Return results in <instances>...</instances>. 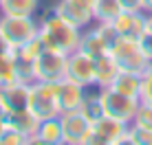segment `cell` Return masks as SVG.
<instances>
[{
  "mask_svg": "<svg viewBox=\"0 0 152 145\" xmlns=\"http://www.w3.org/2000/svg\"><path fill=\"white\" fill-rule=\"evenodd\" d=\"M82 29L73 27L71 22H66L64 18L55 13V9H46L44 15L40 20V31H38V38L42 40L44 49H55L60 53H73V51L80 49L82 42Z\"/></svg>",
  "mask_w": 152,
  "mask_h": 145,
  "instance_id": "1",
  "label": "cell"
},
{
  "mask_svg": "<svg viewBox=\"0 0 152 145\" xmlns=\"http://www.w3.org/2000/svg\"><path fill=\"white\" fill-rule=\"evenodd\" d=\"M110 55L117 59L121 70H132V72H139V75H143L152 64V59L145 55L143 46L137 38L117 35L115 42L110 44Z\"/></svg>",
  "mask_w": 152,
  "mask_h": 145,
  "instance_id": "2",
  "label": "cell"
},
{
  "mask_svg": "<svg viewBox=\"0 0 152 145\" xmlns=\"http://www.w3.org/2000/svg\"><path fill=\"white\" fill-rule=\"evenodd\" d=\"M29 112L38 121L60 117V101H57L55 81H33L29 90Z\"/></svg>",
  "mask_w": 152,
  "mask_h": 145,
  "instance_id": "3",
  "label": "cell"
},
{
  "mask_svg": "<svg viewBox=\"0 0 152 145\" xmlns=\"http://www.w3.org/2000/svg\"><path fill=\"white\" fill-rule=\"evenodd\" d=\"M38 31L40 20H35L33 15H0V33L11 49H18L38 38Z\"/></svg>",
  "mask_w": 152,
  "mask_h": 145,
  "instance_id": "4",
  "label": "cell"
},
{
  "mask_svg": "<svg viewBox=\"0 0 152 145\" xmlns=\"http://www.w3.org/2000/svg\"><path fill=\"white\" fill-rule=\"evenodd\" d=\"M99 99H102L104 115H108L113 119H119V121L128 123V125L132 123L134 115H137V108L141 103V99L121 95V92H117L115 88H99Z\"/></svg>",
  "mask_w": 152,
  "mask_h": 145,
  "instance_id": "5",
  "label": "cell"
},
{
  "mask_svg": "<svg viewBox=\"0 0 152 145\" xmlns=\"http://www.w3.org/2000/svg\"><path fill=\"white\" fill-rule=\"evenodd\" d=\"M128 143V123L102 115L91 125L88 145H121Z\"/></svg>",
  "mask_w": 152,
  "mask_h": 145,
  "instance_id": "6",
  "label": "cell"
},
{
  "mask_svg": "<svg viewBox=\"0 0 152 145\" xmlns=\"http://www.w3.org/2000/svg\"><path fill=\"white\" fill-rule=\"evenodd\" d=\"M66 53L44 49L33 62V81H57L66 75Z\"/></svg>",
  "mask_w": 152,
  "mask_h": 145,
  "instance_id": "7",
  "label": "cell"
},
{
  "mask_svg": "<svg viewBox=\"0 0 152 145\" xmlns=\"http://www.w3.org/2000/svg\"><path fill=\"white\" fill-rule=\"evenodd\" d=\"M60 123H62V138H64V145H88L93 121L84 115L82 110L62 112Z\"/></svg>",
  "mask_w": 152,
  "mask_h": 145,
  "instance_id": "8",
  "label": "cell"
},
{
  "mask_svg": "<svg viewBox=\"0 0 152 145\" xmlns=\"http://www.w3.org/2000/svg\"><path fill=\"white\" fill-rule=\"evenodd\" d=\"M53 9L60 18H64L66 22H71L73 27L82 31L95 22V15H93L95 0H57Z\"/></svg>",
  "mask_w": 152,
  "mask_h": 145,
  "instance_id": "9",
  "label": "cell"
},
{
  "mask_svg": "<svg viewBox=\"0 0 152 145\" xmlns=\"http://www.w3.org/2000/svg\"><path fill=\"white\" fill-rule=\"evenodd\" d=\"M115 38H117V31L113 29V24H99V22H95L93 29H88V31L84 29L80 49L86 51V53L93 55V57H99V55L110 53V44L115 42Z\"/></svg>",
  "mask_w": 152,
  "mask_h": 145,
  "instance_id": "10",
  "label": "cell"
},
{
  "mask_svg": "<svg viewBox=\"0 0 152 145\" xmlns=\"http://www.w3.org/2000/svg\"><path fill=\"white\" fill-rule=\"evenodd\" d=\"M29 90H31V84L22 79L11 81V84H2L0 86V110L7 117L29 110Z\"/></svg>",
  "mask_w": 152,
  "mask_h": 145,
  "instance_id": "11",
  "label": "cell"
},
{
  "mask_svg": "<svg viewBox=\"0 0 152 145\" xmlns=\"http://www.w3.org/2000/svg\"><path fill=\"white\" fill-rule=\"evenodd\" d=\"M66 75L71 79L80 81L82 86H95V57L86 51L77 49L66 57Z\"/></svg>",
  "mask_w": 152,
  "mask_h": 145,
  "instance_id": "12",
  "label": "cell"
},
{
  "mask_svg": "<svg viewBox=\"0 0 152 145\" xmlns=\"http://www.w3.org/2000/svg\"><path fill=\"white\" fill-rule=\"evenodd\" d=\"M57 86V101H60V110L62 112H71V110H80L84 97H86V86H82L80 81L71 79L69 75H64L62 79L55 81Z\"/></svg>",
  "mask_w": 152,
  "mask_h": 145,
  "instance_id": "13",
  "label": "cell"
},
{
  "mask_svg": "<svg viewBox=\"0 0 152 145\" xmlns=\"http://www.w3.org/2000/svg\"><path fill=\"white\" fill-rule=\"evenodd\" d=\"M113 29L117 35H126V38H141L145 31V11H121L115 18Z\"/></svg>",
  "mask_w": 152,
  "mask_h": 145,
  "instance_id": "14",
  "label": "cell"
},
{
  "mask_svg": "<svg viewBox=\"0 0 152 145\" xmlns=\"http://www.w3.org/2000/svg\"><path fill=\"white\" fill-rule=\"evenodd\" d=\"M29 145H64L60 117L40 121V123H38V130H35V134L31 136Z\"/></svg>",
  "mask_w": 152,
  "mask_h": 145,
  "instance_id": "15",
  "label": "cell"
},
{
  "mask_svg": "<svg viewBox=\"0 0 152 145\" xmlns=\"http://www.w3.org/2000/svg\"><path fill=\"white\" fill-rule=\"evenodd\" d=\"M119 70L121 68H119L117 59H115L110 53L95 57V86L97 88L113 86V81H115V77L119 75Z\"/></svg>",
  "mask_w": 152,
  "mask_h": 145,
  "instance_id": "16",
  "label": "cell"
},
{
  "mask_svg": "<svg viewBox=\"0 0 152 145\" xmlns=\"http://www.w3.org/2000/svg\"><path fill=\"white\" fill-rule=\"evenodd\" d=\"M108 88H115L117 92L121 95H128V97H141V75L139 72H132V70H119V75L115 77L113 86Z\"/></svg>",
  "mask_w": 152,
  "mask_h": 145,
  "instance_id": "17",
  "label": "cell"
},
{
  "mask_svg": "<svg viewBox=\"0 0 152 145\" xmlns=\"http://www.w3.org/2000/svg\"><path fill=\"white\" fill-rule=\"evenodd\" d=\"M40 9V0H2L0 15H35Z\"/></svg>",
  "mask_w": 152,
  "mask_h": 145,
  "instance_id": "18",
  "label": "cell"
},
{
  "mask_svg": "<svg viewBox=\"0 0 152 145\" xmlns=\"http://www.w3.org/2000/svg\"><path fill=\"white\" fill-rule=\"evenodd\" d=\"M7 123H9V128L22 132L24 136H29V141H31V136L35 134L40 121L31 115L29 110H22V112H15V115H9V117H7Z\"/></svg>",
  "mask_w": 152,
  "mask_h": 145,
  "instance_id": "19",
  "label": "cell"
},
{
  "mask_svg": "<svg viewBox=\"0 0 152 145\" xmlns=\"http://www.w3.org/2000/svg\"><path fill=\"white\" fill-rule=\"evenodd\" d=\"M121 11L124 9L119 4V0H95L93 15H95V22H99V24H113L115 18Z\"/></svg>",
  "mask_w": 152,
  "mask_h": 145,
  "instance_id": "20",
  "label": "cell"
},
{
  "mask_svg": "<svg viewBox=\"0 0 152 145\" xmlns=\"http://www.w3.org/2000/svg\"><path fill=\"white\" fill-rule=\"evenodd\" d=\"M80 110L91 119V121H95V119H99V117L104 115L102 99H99V88L97 86H88L86 88V97H84V103H82Z\"/></svg>",
  "mask_w": 152,
  "mask_h": 145,
  "instance_id": "21",
  "label": "cell"
},
{
  "mask_svg": "<svg viewBox=\"0 0 152 145\" xmlns=\"http://www.w3.org/2000/svg\"><path fill=\"white\" fill-rule=\"evenodd\" d=\"M18 79H20V72H18V64H15L13 51L0 53V86L18 81Z\"/></svg>",
  "mask_w": 152,
  "mask_h": 145,
  "instance_id": "22",
  "label": "cell"
},
{
  "mask_svg": "<svg viewBox=\"0 0 152 145\" xmlns=\"http://www.w3.org/2000/svg\"><path fill=\"white\" fill-rule=\"evenodd\" d=\"M128 143L130 145H152V130H145V128L130 123L128 125Z\"/></svg>",
  "mask_w": 152,
  "mask_h": 145,
  "instance_id": "23",
  "label": "cell"
},
{
  "mask_svg": "<svg viewBox=\"0 0 152 145\" xmlns=\"http://www.w3.org/2000/svg\"><path fill=\"white\" fill-rule=\"evenodd\" d=\"M132 123L139 128H145V130H152V103H145V101L139 103Z\"/></svg>",
  "mask_w": 152,
  "mask_h": 145,
  "instance_id": "24",
  "label": "cell"
},
{
  "mask_svg": "<svg viewBox=\"0 0 152 145\" xmlns=\"http://www.w3.org/2000/svg\"><path fill=\"white\" fill-rule=\"evenodd\" d=\"M0 145H29V136H24L22 132L13 130V128H7L0 136Z\"/></svg>",
  "mask_w": 152,
  "mask_h": 145,
  "instance_id": "25",
  "label": "cell"
},
{
  "mask_svg": "<svg viewBox=\"0 0 152 145\" xmlns=\"http://www.w3.org/2000/svg\"><path fill=\"white\" fill-rule=\"evenodd\" d=\"M139 99L145 101V103H152V64H150V68L141 75V97Z\"/></svg>",
  "mask_w": 152,
  "mask_h": 145,
  "instance_id": "26",
  "label": "cell"
},
{
  "mask_svg": "<svg viewBox=\"0 0 152 145\" xmlns=\"http://www.w3.org/2000/svg\"><path fill=\"white\" fill-rule=\"evenodd\" d=\"M139 42L141 46H143V51H145V55L152 59V31L150 29H145L143 33H141V38H139Z\"/></svg>",
  "mask_w": 152,
  "mask_h": 145,
  "instance_id": "27",
  "label": "cell"
},
{
  "mask_svg": "<svg viewBox=\"0 0 152 145\" xmlns=\"http://www.w3.org/2000/svg\"><path fill=\"white\" fill-rule=\"evenodd\" d=\"M124 11H143V0H119Z\"/></svg>",
  "mask_w": 152,
  "mask_h": 145,
  "instance_id": "28",
  "label": "cell"
},
{
  "mask_svg": "<svg viewBox=\"0 0 152 145\" xmlns=\"http://www.w3.org/2000/svg\"><path fill=\"white\" fill-rule=\"evenodd\" d=\"M7 128H9V123H7V115L0 110V136L4 134V130H7Z\"/></svg>",
  "mask_w": 152,
  "mask_h": 145,
  "instance_id": "29",
  "label": "cell"
},
{
  "mask_svg": "<svg viewBox=\"0 0 152 145\" xmlns=\"http://www.w3.org/2000/svg\"><path fill=\"white\" fill-rule=\"evenodd\" d=\"M7 51H13V49L9 46V42L2 38V33H0V53H7Z\"/></svg>",
  "mask_w": 152,
  "mask_h": 145,
  "instance_id": "30",
  "label": "cell"
},
{
  "mask_svg": "<svg viewBox=\"0 0 152 145\" xmlns=\"http://www.w3.org/2000/svg\"><path fill=\"white\" fill-rule=\"evenodd\" d=\"M143 11L145 13H152V0H143Z\"/></svg>",
  "mask_w": 152,
  "mask_h": 145,
  "instance_id": "31",
  "label": "cell"
},
{
  "mask_svg": "<svg viewBox=\"0 0 152 145\" xmlns=\"http://www.w3.org/2000/svg\"><path fill=\"white\" fill-rule=\"evenodd\" d=\"M0 2H2V0H0Z\"/></svg>",
  "mask_w": 152,
  "mask_h": 145,
  "instance_id": "32",
  "label": "cell"
}]
</instances>
